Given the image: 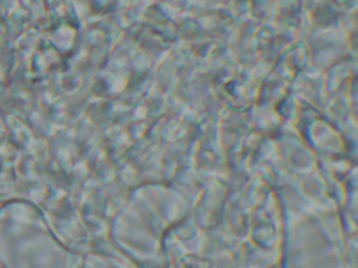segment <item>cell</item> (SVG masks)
<instances>
[{"mask_svg":"<svg viewBox=\"0 0 358 268\" xmlns=\"http://www.w3.org/2000/svg\"><path fill=\"white\" fill-rule=\"evenodd\" d=\"M45 221L29 201L0 204V268H59L56 246Z\"/></svg>","mask_w":358,"mask_h":268,"instance_id":"1","label":"cell"}]
</instances>
